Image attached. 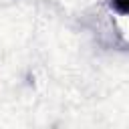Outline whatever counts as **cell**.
<instances>
[{"mask_svg": "<svg viewBox=\"0 0 129 129\" xmlns=\"http://www.w3.org/2000/svg\"><path fill=\"white\" fill-rule=\"evenodd\" d=\"M111 8L121 16H129V0H111Z\"/></svg>", "mask_w": 129, "mask_h": 129, "instance_id": "obj_1", "label": "cell"}]
</instances>
